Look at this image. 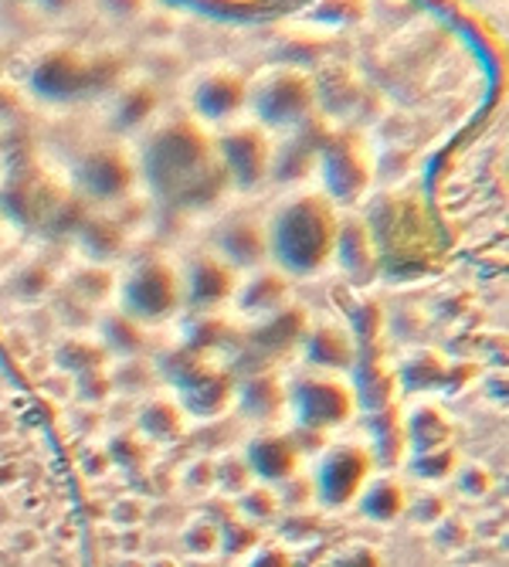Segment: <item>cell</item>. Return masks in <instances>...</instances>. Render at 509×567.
<instances>
[{"mask_svg": "<svg viewBox=\"0 0 509 567\" xmlns=\"http://www.w3.org/2000/svg\"><path fill=\"white\" fill-rule=\"evenodd\" d=\"M215 136V157L225 174V184L235 190H259L272 181V136L251 120L221 126Z\"/></svg>", "mask_w": 509, "mask_h": 567, "instance_id": "5", "label": "cell"}, {"mask_svg": "<svg viewBox=\"0 0 509 567\" xmlns=\"http://www.w3.org/2000/svg\"><path fill=\"white\" fill-rule=\"evenodd\" d=\"M248 106V79L235 69L200 72L187 89V116L208 133L245 120Z\"/></svg>", "mask_w": 509, "mask_h": 567, "instance_id": "7", "label": "cell"}, {"mask_svg": "<svg viewBox=\"0 0 509 567\" xmlns=\"http://www.w3.org/2000/svg\"><path fill=\"white\" fill-rule=\"evenodd\" d=\"M139 184L136 157L123 143H95L72 164V187L89 204H120Z\"/></svg>", "mask_w": 509, "mask_h": 567, "instance_id": "6", "label": "cell"}, {"mask_svg": "<svg viewBox=\"0 0 509 567\" xmlns=\"http://www.w3.org/2000/svg\"><path fill=\"white\" fill-rule=\"evenodd\" d=\"M340 225L333 200L323 190H305L289 197L266 225V248L272 259L295 276H310L336 248Z\"/></svg>", "mask_w": 509, "mask_h": 567, "instance_id": "2", "label": "cell"}, {"mask_svg": "<svg viewBox=\"0 0 509 567\" xmlns=\"http://www.w3.org/2000/svg\"><path fill=\"white\" fill-rule=\"evenodd\" d=\"M157 106H160V99L149 85H129L116 99L113 120L123 133H143L157 123Z\"/></svg>", "mask_w": 509, "mask_h": 567, "instance_id": "10", "label": "cell"}, {"mask_svg": "<svg viewBox=\"0 0 509 567\" xmlns=\"http://www.w3.org/2000/svg\"><path fill=\"white\" fill-rule=\"evenodd\" d=\"M139 184L170 208H204L228 187L215 157V136L190 116L157 120L133 150Z\"/></svg>", "mask_w": 509, "mask_h": 567, "instance_id": "1", "label": "cell"}, {"mask_svg": "<svg viewBox=\"0 0 509 567\" xmlns=\"http://www.w3.org/2000/svg\"><path fill=\"white\" fill-rule=\"evenodd\" d=\"M102 79H106V69L75 48L44 51V55L34 59V65L28 72L31 92L44 102H55V106H72V102L95 95L102 85H106Z\"/></svg>", "mask_w": 509, "mask_h": 567, "instance_id": "4", "label": "cell"}, {"mask_svg": "<svg viewBox=\"0 0 509 567\" xmlns=\"http://www.w3.org/2000/svg\"><path fill=\"white\" fill-rule=\"evenodd\" d=\"M316 113H320V92L305 72L292 65H272L248 79L245 120L262 126L272 140L313 126Z\"/></svg>", "mask_w": 509, "mask_h": 567, "instance_id": "3", "label": "cell"}, {"mask_svg": "<svg viewBox=\"0 0 509 567\" xmlns=\"http://www.w3.org/2000/svg\"><path fill=\"white\" fill-rule=\"evenodd\" d=\"M221 251L225 259L231 262H241V266H251L269 255L266 248V228L251 225V221H228L221 228Z\"/></svg>", "mask_w": 509, "mask_h": 567, "instance_id": "11", "label": "cell"}, {"mask_svg": "<svg viewBox=\"0 0 509 567\" xmlns=\"http://www.w3.org/2000/svg\"><path fill=\"white\" fill-rule=\"evenodd\" d=\"M316 174L326 177L333 194H356L367 177L361 150H356L346 136H326L323 140Z\"/></svg>", "mask_w": 509, "mask_h": 567, "instance_id": "8", "label": "cell"}, {"mask_svg": "<svg viewBox=\"0 0 509 567\" xmlns=\"http://www.w3.org/2000/svg\"><path fill=\"white\" fill-rule=\"evenodd\" d=\"M126 299L139 313H157L177 299V279L164 262H143L126 279Z\"/></svg>", "mask_w": 509, "mask_h": 567, "instance_id": "9", "label": "cell"}, {"mask_svg": "<svg viewBox=\"0 0 509 567\" xmlns=\"http://www.w3.org/2000/svg\"><path fill=\"white\" fill-rule=\"evenodd\" d=\"M18 4L38 8V11H48V14H59V11H69L72 8V0H18Z\"/></svg>", "mask_w": 509, "mask_h": 567, "instance_id": "12", "label": "cell"}]
</instances>
